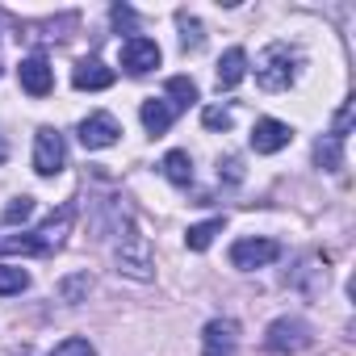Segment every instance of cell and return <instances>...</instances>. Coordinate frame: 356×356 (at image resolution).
I'll return each instance as SVG.
<instances>
[{
  "mask_svg": "<svg viewBox=\"0 0 356 356\" xmlns=\"http://www.w3.org/2000/svg\"><path fill=\"white\" fill-rule=\"evenodd\" d=\"M202 126L206 130H231V109L227 105H206L202 109Z\"/></svg>",
  "mask_w": 356,
  "mask_h": 356,
  "instance_id": "23",
  "label": "cell"
},
{
  "mask_svg": "<svg viewBox=\"0 0 356 356\" xmlns=\"http://www.w3.org/2000/svg\"><path fill=\"white\" fill-rule=\"evenodd\" d=\"M118 134H122V126H118L113 113H88V118L80 122V143H84L88 151H105V147H113Z\"/></svg>",
  "mask_w": 356,
  "mask_h": 356,
  "instance_id": "9",
  "label": "cell"
},
{
  "mask_svg": "<svg viewBox=\"0 0 356 356\" xmlns=\"http://www.w3.org/2000/svg\"><path fill=\"white\" fill-rule=\"evenodd\" d=\"M239 348V323L235 318H210L202 331V352L206 356H235Z\"/></svg>",
  "mask_w": 356,
  "mask_h": 356,
  "instance_id": "8",
  "label": "cell"
},
{
  "mask_svg": "<svg viewBox=\"0 0 356 356\" xmlns=\"http://www.w3.org/2000/svg\"><path fill=\"white\" fill-rule=\"evenodd\" d=\"M63 163H67V143H63V134L51 130V126H42V130L34 134V172H38V176H59Z\"/></svg>",
  "mask_w": 356,
  "mask_h": 356,
  "instance_id": "5",
  "label": "cell"
},
{
  "mask_svg": "<svg viewBox=\"0 0 356 356\" xmlns=\"http://www.w3.org/2000/svg\"><path fill=\"white\" fill-rule=\"evenodd\" d=\"M113 264L122 277L130 281H151L155 277V256H151V243L147 235L138 231V222L126 214V222H118V239H113Z\"/></svg>",
  "mask_w": 356,
  "mask_h": 356,
  "instance_id": "2",
  "label": "cell"
},
{
  "mask_svg": "<svg viewBox=\"0 0 356 356\" xmlns=\"http://www.w3.org/2000/svg\"><path fill=\"white\" fill-rule=\"evenodd\" d=\"M348 130H352V101H343L339 105V113H335V122H331V138H348Z\"/></svg>",
  "mask_w": 356,
  "mask_h": 356,
  "instance_id": "25",
  "label": "cell"
},
{
  "mask_svg": "<svg viewBox=\"0 0 356 356\" xmlns=\"http://www.w3.org/2000/svg\"><path fill=\"white\" fill-rule=\"evenodd\" d=\"M5 159H9V143H5V138H0V163H5Z\"/></svg>",
  "mask_w": 356,
  "mask_h": 356,
  "instance_id": "28",
  "label": "cell"
},
{
  "mask_svg": "<svg viewBox=\"0 0 356 356\" xmlns=\"http://www.w3.org/2000/svg\"><path fill=\"white\" fill-rule=\"evenodd\" d=\"M222 231V218H210V222H197V227H189V235H185V243H189V252H206L210 243H214V235Z\"/></svg>",
  "mask_w": 356,
  "mask_h": 356,
  "instance_id": "18",
  "label": "cell"
},
{
  "mask_svg": "<svg viewBox=\"0 0 356 356\" xmlns=\"http://www.w3.org/2000/svg\"><path fill=\"white\" fill-rule=\"evenodd\" d=\"M17 80H22V88H26L30 97H47V92L55 88V72H51V63H47L42 55H30V59H22V67H17Z\"/></svg>",
  "mask_w": 356,
  "mask_h": 356,
  "instance_id": "11",
  "label": "cell"
},
{
  "mask_svg": "<svg viewBox=\"0 0 356 356\" xmlns=\"http://www.w3.org/2000/svg\"><path fill=\"white\" fill-rule=\"evenodd\" d=\"M47 356H97V348L88 343V339H80V335H67L59 348H51Z\"/></svg>",
  "mask_w": 356,
  "mask_h": 356,
  "instance_id": "22",
  "label": "cell"
},
{
  "mask_svg": "<svg viewBox=\"0 0 356 356\" xmlns=\"http://www.w3.org/2000/svg\"><path fill=\"white\" fill-rule=\"evenodd\" d=\"M122 67L130 76H147L159 67V42L155 38H143V34H130L122 42Z\"/></svg>",
  "mask_w": 356,
  "mask_h": 356,
  "instance_id": "7",
  "label": "cell"
},
{
  "mask_svg": "<svg viewBox=\"0 0 356 356\" xmlns=\"http://www.w3.org/2000/svg\"><path fill=\"white\" fill-rule=\"evenodd\" d=\"M243 76H248V51H243V47H231V51L218 59V88H235Z\"/></svg>",
  "mask_w": 356,
  "mask_h": 356,
  "instance_id": "13",
  "label": "cell"
},
{
  "mask_svg": "<svg viewBox=\"0 0 356 356\" xmlns=\"http://www.w3.org/2000/svg\"><path fill=\"white\" fill-rule=\"evenodd\" d=\"M273 260H281V243L277 239H235L231 243V264L235 268H243V273H252V268H264V264H273Z\"/></svg>",
  "mask_w": 356,
  "mask_h": 356,
  "instance_id": "6",
  "label": "cell"
},
{
  "mask_svg": "<svg viewBox=\"0 0 356 356\" xmlns=\"http://www.w3.org/2000/svg\"><path fill=\"white\" fill-rule=\"evenodd\" d=\"M168 97H172L168 101L172 109H189V105H197V84L189 76H172L168 80Z\"/></svg>",
  "mask_w": 356,
  "mask_h": 356,
  "instance_id": "17",
  "label": "cell"
},
{
  "mask_svg": "<svg viewBox=\"0 0 356 356\" xmlns=\"http://www.w3.org/2000/svg\"><path fill=\"white\" fill-rule=\"evenodd\" d=\"M113 22H118V26H130V22H134V13H130V9H122V5H118V9H113Z\"/></svg>",
  "mask_w": 356,
  "mask_h": 356,
  "instance_id": "27",
  "label": "cell"
},
{
  "mask_svg": "<svg viewBox=\"0 0 356 356\" xmlns=\"http://www.w3.org/2000/svg\"><path fill=\"white\" fill-rule=\"evenodd\" d=\"M298 67H302V51L289 47V42H273L256 59V84L264 92H285L298 80Z\"/></svg>",
  "mask_w": 356,
  "mask_h": 356,
  "instance_id": "3",
  "label": "cell"
},
{
  "mask_svg": "<svg viewBox=\"0 0 356 356\" xmlns=\"http://www.w3.org/2000/svg\"><path fill=\"white\" fill-rule=\"evenodd\" d=\"M22 289H30V273L26 268H13V264H0V293L13 298Z\"/></svg>",
  "mask_w": 356,
  "mask_h": 356,
  "instance_id": "21",
  "label": "cell"
},
{
  "mask_svg": "<svg viewBox=\"0 0 356 356\" xmlns=\"http://www.w3.org/2000/svg\"><path fill=\"white\" fill-rule=\"evenodd\" d=\"M72 84H76L80 92H101V88L113 84V67H105L101 59H80L76 72H72Z\"/></svg>",
  "mask_w": 356,
  "mask_h": 356,
  "instance_id": "12",
  "label": "cell"
},
{
  "mask_svg": "<svg viewBox=\"0 0 356 356\" xmlns=\"http://www.w3.org/2000/svg\"><path fill=\"white\" fill-rule=\"evenodd\" d=\"M310 343H314V335H310L306 318H273L264 331V348L273 356H293V352H306Z\"/></svg>",
  "mask_w": 356,
  "mask_h": 356,
  "instance_id": "4",
  "label": "cell"
},
{
  "mask_svg": "<svg viewBox=\"0 0 356 356\" xmlns=\"http://www.w3.org/2000/svg\"><path fill=\"white\" fill-rule=\"evenodd\" d=\"M159 168H163V176H168L172 185H181V189L193 185V159H189V151H168Z\"/></svg>",
  "mask_w": 356,
  "mask_h": 356,
  "instance_id": "15",
  "label": "cell"
},
{
  "mask_svg": "<svg viewBox=\"0 0 356 356\" xmlns=\"http://www.w3.org/2000/svg\"><path fill=\"white\" fill-rule=\"evenodd\" d=\"M314 163H318L323 172H339V168H343V143L331 138V134H323V138L314 143Z\"/></svg>",
  "mask_w": 356,
  "mask_h": 356,
  "instance_id": "16",
  "label": "cell"
},
{
  "mask_svg": "<svg viewBox=\"0 0 356 356\" xmlns=\"http://www.w3.org/2000/svg\"><path fill=\"white\" fill-rule=\"evenodd\" d=\"M293 143V130L285 126V122H277V118H264V122H256V130H252V151L256 155H277L281 147H289Z\"/></svg>",
  "mask_w": 356,
  "mask_h": 356,
  "instance_id": "10",
  "label": "cell"
},
{
  "mask_svg": "<svg viewBox=\"0 0 356 356\" xmlns=\"http://www.w3.org/2000/svg\"><path fill=\"white\" fill-rule=\"evenodd\" d=\"M222 176H227L231 185H235V181H243V163H239L235 155H227V163H218V181H222Z\"/></svg>",
  "mask_w": 356,
  "mask_h": 356,
  "instance_id": "26",
  "label": "cell"
},
{
  "mask_svg": "<svg viewBox=\"0 0 356 356\" xmlns=\"http://www.w3.org/2000/svg\"><path fill=\"white\" fill-rule=\"evenodd\" d=\"M76 222V206H59V214H51L38 231H22V235H5L0 239V256H51L63 248L67 231Z\"/></svg>",
  "mask_w": 356,
  "mask_h": 356,
  "instance_id": "1",
  "label": "cell"
},
{
  "mask_svg": "<svg viewBox=\"0 0 356 356\" xmlns=\"http://www.w3.org/2000/svg\"><path fill=\"white\" fill-rule=\"evenodd\" d=\"M176 26H181V47H185V51H202L206 34H202V22H197V17H189V13L181 9V13H176Z\"/></svg>",
  "mask_w": 356,
  "mask_h": 356,
  "instance_id": "19",
  "label": "cell"
},
{
  "mask_svg": "<svg viewBox=\"0 0 356 356\" xmlns=\"http://www.w3.org/2000/svg\"><path fill=\"white\" fill-rule=\"evenodd\" d=\"M55 289H59V298H63V302H72V306H76V302H84V298H88L92 281H88V273H76V277H63Z\"/></svg>",
  "mask_w": 356,
  "mask_h": 356,
  "instance_id": "20",
  "label": "cell"
},
{
  "mask_svg": "<svg viewBox=\"0 0 356 356\" xmlns=\"http://www.w3.org/2000/svg\"><path fill=\"white\" fill-rule=\"evenodd\" d=\"M34 214V197H17L9 210H5V227H17V222H26Z\"/></svg>",
  "mask_w": 356,
  "mask_h": 356,
  "instance_id": "24",
  "label": "cell"
},
{
  "mask_svg": "<svg viewBox=\"0 0 356 356\" xmlns=\"http://www.w3.org/2000/svg\"><path fill=\"white\" fill-rule=\"evenodd\" d=\"M172 118H176V109H172L163 97H147V101H143V126H147V134L159 138V134L172 126Z\"/></svg>",
  "mask_w": 356,
  "mask_h": 356,
  "instance_id": "14",
  "label": "cell"
}]
</instances>
